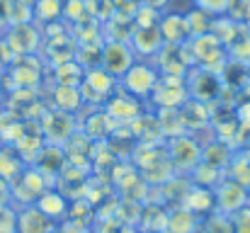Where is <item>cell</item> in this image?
I'll return each instance as SVG.
<instances>
[{
  "instance_id": "1",
  "label": "cell",
  "mask_w": 250,
  "mask_h": 233,
  "mask_svg": "<svg viewBox=\"0 0 250 233\" xmlns=\"http://www.w3.org/2000/svg\"><path fill=\"white\" fill-rule=\"evenodd\" d=\"M126 85L134 95H146L153 85H156V73L151 68H141V66H134L126 71Z\"/></svg>"
}]
</instances>
